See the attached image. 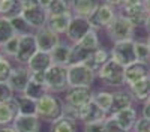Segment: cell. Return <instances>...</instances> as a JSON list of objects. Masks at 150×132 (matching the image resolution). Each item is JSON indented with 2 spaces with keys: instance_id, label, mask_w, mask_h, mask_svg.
<instances>
[{
  "instance_id": "6da1fadb",
  "label": "cell",
  "mask_w": 150,
  "mask_h": 132,
  "mask_svg": "<svg viewBox=\"0 0 150 132\" xmlns=\"http://www.w3.org/2000/svg\"><path fill=\"white\" fill-rule=\"evenodd\" d=\"M65 110V101H62L56 93L48 92L39 101H36V116L42 122L53 123L60 117H63Z\"/></svg>"
},
{
  "instance_id": "7a4b0ae2",
  "label": "cell",
  "mask_w": 150,
  "mask_h": 132,
  "mask_svg": "<svg viewBox=\"0 0 150 132\" xmlns=\"http://www.w3.org/2000/svg\"><path fill=\"white\" fill-rule=\"evenodd\" d=\"M96 77L108 87H114V89L126 87V83H125V66L120 65L112 57L99 68V71L96 72Z\"/></svg>"
},
{
  "instance_id": "3957f363",
  "label": "cell",
  "mask_w": 150,
  "mask_h": 132,
  "mask_svg": "<svg viewBox=\"0 0 150 132\" xmlns=\"http://www.w3.org/2000/svg\"><path fill=\"white\" fill-rule=\"evenodd\" d=\"M96 80V72L84 63H72L68 66L69 87H92Z\"/></svg>"
},
{
  "instance_id": "277c9868",
  "label": "cell",
  "mask_w": 150,
  "mask_h": 132,
  "mask_svg": "<svg viewBox=\"0 0 150 132\" xmlns=\"http://www.w3.org/2000/svg\"><path fill=\"white\" fill-rule=\"evenodd\" d=\"M45 84L48 87V92L51 93H62L66 92L69 87L68 83V66L62 65H51L45 71Z\"/></svg>"
},
{
  "instance_id": "5b68a950",
  "label": "cell",
  "mask_w": 150,
  "mask_h": 132,
  "mask_svg": "<svg viewBox=\"0 0 150 132\" xmlns=\"http://www.w3.org/2000/svg\"><path fill=\"white\" fill-rule=\"evenodd\" d=\"M23 18L29 23V26L35 30L42 29L47 26L48 21V12L45 8L35 3L33 0H23V11H21Z\"/></svg>"
},
{
  "instance_id": "8992f818",
  "label": "cell",
  "mask_w": 150,
  "mask_h": 132,
  "mask_svg": "<svg viewBox=\"0 0 150 132\" xmlns=\"http://www.w3.org/2000/svg\"><path fill=\"white\" fill-rule=\"evenodd\" d=\"M108 38L114 42H120V41H128V39H135V27L134 24L126 20L123 15L117 14V17L114 18L110 26L105 29Z\"/></svg>"
},
{
  "instance_id": "52a82bcc",
  "label": "cell",
  "mask_w": 150,
  "mask_h": 132,
  "mask_svg": "<svg viewBox=\"0 0 150 132\" xmlns=\"http://www.w3.org/2000/svg\"><path fill=\"white\" fill-rule=\"evenodd\" d=\"M111 57L117 60L120 65L126 68L128 65L137 62V53H135V39H128V41H120L114 42L111 48Z\"/></svg>"
},
{
  "instance_id": "ba28073f",
  "label": "cell",
  "mask_w": 150,
  "mask_h": 132,
  "mask_svg": "<svg viewBox=\"0 0 150 132\" xmlns=\"http://www.w3.org/2000/svg\"><path fill=\"white\" fill-rule=\"evenodd\" d=\"M117 14H119L117 9H114L112 6H110L107 3H101L98 6V9L89 17V23H90L92 29H95V30L107 29L110 24L114 21Z\"/></svg>"
},
{
  "instance_id": "9c48e42d",
  "label": "cell",
  "mask_w": 150,
  "mask_h": 132,
  "mask_svg": "<svg viewBox=\"0 0 150 132\" xmlns=\"http://www.w3.org/2000/svg\"><path fill=\"white\" fill-rule=\"evenodd\" d=\"M38 51V45L35 41V32L27 33V35H21L20 36V47H18V53L15 56V62L18 65H26L30 62V59L36 54Z\"/></svg>"
},
{
  "instance_id": "30bf717a",
  "label": "cell",
  "mask_w": 150,
  "mask_h": 132,
  "mask_svg": "<svg viewBox=\"0 0 150 132\" xmlns=\"http://www.w3.org/2000/svg\"><path fill=\"white\" fill-rule=\"evenodd\" d=\"M90 30H92V26L89 23V18L72 15L69 27L66 30V39L71 44H77L83 39V36H86V33H89Z\"/></svg>"
},
{
  "instance_id": "8fae6325",
  "label": "cell",
  "mask_w": 150,
  "mask_h": 132,
  "mask_svg": "<svg viewBox=\"0 0 150 132\" xmlns=\"http://www.w3.org/2000/svg\"><path fill=\"white\" fill-rule=\"evenodd\" d=\"M35 41L38 45L39 51H45V53H51L54 48L60 44V35H57L56 32H53L50 27H42L35 30Z\"/></svg>"
},
{
  "instance_id": "7c38bea8",
  "label": "cell",
  "mask_w": 150,
  "mask_h": 132,
  "mask_svg": "<svg viewBox=\"0 0 150 132\" xmlns=\"http://www.w3.org/2000/svg\"><path fill=\"white\" fill-rule=\"evenodd\" d=\"M30 78H32L30 69L26 65H18L17 68H12V72L8 78V83L15 93L21 95L24 92V89L27 87Z\"/></svg>"
},
{
  "instance_id": "4fadbf2b",
  "label": "cell",
  "mask_w": 150,
  "mask_h": 132,
  "mask_svg": "<svg viewBox=\"0 0 150 132\" xmlns=\"http://www.w3.org/2000/svg\"><path fill=\"white\" fill-rule=\"evenodd\" d=\"M93 93L92 87H68L65 92V104L81 108L93 99Z\"/></svg>"
},
{
  "instance_id": "5bb4252c",
  "label": "cell",
  "mask_w": 150,
  "mask_h": 132,
  "mask_svg": "<svg viewBox=\"0 0 150 132\" xmlns=\"http://www.w3.org/2000/svg\"><path fill=\"white\" fill-rule=\"evenodd\" d=\"M119 14L123 15L126 20H129L135 29L143 27L146 18L149 15V11L146 9L144 5H123L119 9Z\"/></svg>"
},
{
  "instance_id": "9a60e30c",
  "label": "cell",
  "mask_w": 150,
  "mask_h": 132,
  "mask_svg": "<svg viewBox=\"0 0 150 132\" xmlns=\"http://www.w3.org/2000/svg\"><path fill=\"white\" fill-rule=\"evenodd\" d=\"M110 114L107 111H104L101 107H99L93 99L90 102H87L86 105H83L80 108V120L83 125L87 123H95V122H101V120H105Z\"/></svg>"
},
{
  "instance_id": "2e32d148",
  "label": "cell",
  "mask_w": 150,
  "mask_h": 132,
  "mask_svg": "<svg viewBox=\"0 0 150 132\" xmlns=\"http://www.w3.org/2000/svg\"><path fill=\"white\" fill-rule=\"evenodd\" d=\"M147 77H150V65L146 62L137 60V62L125 68V83H126V86H131V84Z\"/></svg>"
},
{
  "instance_id": "e0dca14e",
  "label": "cell",
  "mask_w": 150,
  "mask_h": 132,
  "mask_svg": "<svg viewBox=\"0 0 150 132\" xmlns=\"http://www.w3.org/2000/svg\"><path fill=\"white\" fill-rule=\"evenodd\" d=\"M18 114H20V107H18L17 96L0 104V126L12 125Z\"/></svg>"
},
{
  "instance_id": "ac0fdd59",
  "label": "cell",
  "mask_w": 150,
  "mask_h": 132,
  "mask_svg": "<svg viewBox=\"0 0 150 132\" xmlns=\"http://www.w3.org/2000/svg\"><path fill=\"white\" fill-rule=\"evenodd\" d=\"M12 126L17 132H39L41 129V119L38 116H24L18 114L14 120Z\"/></svg>"
},
{
  "instance_id": "d6986e66",
  "label": "cell",
  "mask_w": 150,
  "mask_h": 132,
  "mask_svg": "<svg viewBox=\"0 0 150 132\" xmlns=\"http://www.w3.org/2000/svg\"><path fill=\"white\" fill-rule=\"evenodd\" d=\"M110 116L114 119L123 129H126L129 132H132V128H134V125L137 122V119H138V113H137V110L134 107L123 108V110L116 111V113H112Z\"/></svg>"
},
{
  "instance_id": "ffe728a7",
  "label": "cell",
  "mask_w": 150,
  "mask_h": 132,
  "mask_svg": "<svg viewBox=\"0 0 150 132\" xmlns=\"http://www.w3.org/2000/svg\"><path fill=\"white\" fill-rule=\"evenodd\" d=\"M134 98L131 92L128 90V87H120V89H116L112 92V105H111V113H116V111H120L123 108H128V107H132L134 104Z\"/></svg>"
},
{
  "instance_id": "44dd1931",
  "label": "cell",
  "mask_w": 150,
  "mask_h": 132,
  "mask_svg": "<svg viewBox=\"0 0 150 132\" xmlns=\"http://www.w3.org/2000/svg\"><path fill=\"white\" fill-rule=\"evenodd\" d=\"M71 2V12L72 15L86 17L89 18L101 5L99 0H69Z\"/></svg>"
},
{
  "instance_id": "7402d4cb",
  "label": "cell",
  "mask_w": 150,
  "mask_h": 132,
  "mask_svg": "<svg viewBox=\"0 0 150 132\" xmlns=\"http://www.w3.org/2000/svg\"><path fill=\"white\" fill-rule=\"evenodd\" d=\"M128 90L131 92L132 98L135 102H146L150 99V77L143 78L140 81H137L131 86H126Z\"/></svg>"
},
{
  "instance_id": "603a6c76",
  "label": "cell",
  "mask_w": 150,
  "mask_h": 132,
  "mask_svg": "<svg viewBox=\"0 0 150 132\" xmlns=\"http://www.w3.org/2000/svg\"><path fill=\"white\" fill-rule=\"evenodd\" d=\"M71 20H72V12H66V14H62V15H48L47 27H50L60 36L66 35Z\"/></svg>"
},
{
  "instance_id": "cb8c5ba5",
  "label": "cell",
  "mask_w": 150,
  "mask_h": 132,
  "mask_svg": "<svg viewBox=\"0 0 150 132\" xmlns=\"http://www.w3.org/2000/svg\"><path fill=\"white\" fill-rule=\"evenodd\" d=\"M110 59H111V51L108 50V48L99 45V47L96 48V50H93V51H92L90 57L87 59V62H86L84 65H87L90 69H93L95 72H98V71H99V68H101L104 63H107Z\"/></svg>"
},
{
  "instance_id": "d4e9b609",
  "label": "cell",
  "mask_w": 150,
  "mask_h": 132,
  "mask_svg": "<svg viewBox=\"0 0 150 132\" xmlns=\"http://www.w3.org/2000/svg\"><path fill=\"white\" fill-rule=\"evenodd\" d=\"M71 50H72V44L62 42L50 53L51 60L54 65H62V66H69L71 65Z\"/></svg>"
},
{
  "instance_id": "484cf974",
  "label": "cell",
  "mask_w": 150,
  "mask_h": 132,
  "mask_svg": "<svg viewBox=\"0 0 150 132\" xmlns=\"http://www.w3.org/2000/svg\"><path fill=\"white\" fill-rule=\"evenodd\" d=\"M51 65H53V60H51L50 53L38 50L36 54L30 59V62L27 63V68L30 69V72H45Z\"/></svg>"
},
{
  "instance_id": "4316f807",
  "label": "cell",
  "mask_w": 150,
  "mask_h": 132,
  "mask_svg": "<svg viewBox=\"0 0 150 132\" xmlns=\"http://www.w3.org/2000/svg\"><path fill=\"white\" fill-rule=\"evenodd\" d=\"M23 11V0H0V15L12 18Z\"/></svg>"
},
{
  "instance_id": "83f0119b",
  "label": "cell",
  "mask_w": 150,
  "mask_h": 132,
  "mask_svg": "<svg viewBox=\"0 0 150 132\" xmlns=\"http://www.w3.org/2000/svg\"><path fill=\"white\" fill-rule=\"evenodd\" d=\"M48 93V87L45 86V84H39V83H36L30 78L29 84H27V87L24 89V92L21 95H24L26 98L29 99H33V101H39L42 96H45Z\"/></svg>"
},
{
  "instance_id": "f1b7e54d",
  "label": "cell",
  "mask_w": 150,
  "mask_h": 132,
  "mask_svg": "<svg viewBox=\"0 0 150 132\" xmlns=\"http://www.w3.org/2000/svg\"><path fill=\"white\" fill-rule=\"evenodd\" d=\"M77 123L75 120L68 119V117H60L59 120L51 123L50 132H77Z\"/></svg>"
},
{
  "instance_id": "f546056e",
  "label": "cell",
  "mask_w": 150,
  "mask_h": 132,
  "mask_svg": "<svg viewBox=\"0 0 150 132\" xmlns=\"http://www.w3.org/2000/svg\"><path fill=\"white\" fill-rule=\"evenodd\" d=\"M93 101L102 108L108 114L111 113V105H112V92L110 90H98L93 93Z\"/></svg>"
},
{
  "instance_id": "4dcf8cb0",
  "label": "cell",
  "mask_w": 150,
  "mask_h": 132,
  "mask_svg": "<svg viewBox=\"0 0 150 132\" xmlns=\"http://www.w3.org/2000/svg\"><path fill=\"white\" fill-rule=\"evenodd\" d=\"M15 30L12 26V21L8 17H2L0 15V47L5 42H8L12 36H15Z\"/></svg>"
},
{
  "instance_id": "1f68e13d",
  "label": "cell",
  "mask_w": 150,
  "mask_h": 132,
  "mask_svg": "<svg viewBox=\"0 0 150 132\" xmlns=\"http://www.w3.org/2000/svg\"><path fill=\"white\" fill-rule=\"evenodd\" d=\"M48 15H62L71 12V2L69 0H51V3L47 8Z\"/></svg>"
},
{
  "instance_id": "d6a6232c",
  "label": "cell",
  "mask_w": 150,
  "mask_h": 132,
  "mask_svg": "<svg viewBox=\"0 0 150 132\" xmlns=\"http://www.w3.org/2000/svg\"><path fill=\"white\" fill-rule=\"evenodd\" d=\"M92 51L86 50L78 44H72V50H71V65L72 63H86L87 59L90 57Z\"/></svg>"
},
{
  "instance_id": "836d02e7",
  "label": "cell",
  "mask_w": 150,
  "mask_h": 132,
  "mask_svg": "<svg viewBox=\"0 0 150 132\" xmlns=\"http://www.w3.org/2000/svg\"><path fill=\"white\" fill-rule=\"evenodd\" d=\"M18 107H20V114L24 116H36V101L26 98L24 95L17 96Z\"/></svg>"
},
{
  "instance_id": "e575fe53",
  "label": "cell",
  "mask_w": 150,
  "mask_h": 132,
  "mask_svg": "<svg viewBox=\"0 0 150 132\" xmlns=\"http://www.w3.org/2000/svg\"><path fill=\"white\" fill-rule=\"evenodd\" d=\"M78 45H81L83 48H86V50H96V48L101 45V42H99V36H98V32L95 29H92L89 33H86V36H83V39L80 42H77Z\"/></svg>"
},
{
  "instance_id": "d590c367",
  "label": "cell",
  "mask_w": 150,
  "mask_h": 132,
  "mask_svg": "<svg viewBox=\"0 0 150 132\" xmlns=\"http://www.w3.org/2000/svg\"><path fill=\"white\" fill-rule=\"evenodd\" d=\"M18 47H20V35H15V36H12L8 42H5L0 47V50L3 51V54L8 59H15V56L18 53Z\"/></svg>"
},
{
  "instance_id": "8d00e7d4",
  "label": "cell",
  "mask_w": 150,
  "mask_h": 132,
  "mask_svg": "<svg viewBox=\"0 0 150 132\" xmlns=\"http://www.w3.org/2000/svg\"><path fill=\"white\" fill-rule=\"evenodd\" d=\"M12 21V26H14V30L17 35H27V33H33V29L29 26V23L23 18V15H15V17H12L11 18Z\"/></svg>"
},
{
  "instance_id": "74e56055",
  "label": "cell",
  "mask_w": 150,
  "mask_h": 132,
  "mask_svg": "<svg viewBox=\"0 0 150 132\" xmlns=\"http://www.w3.org/2000/svg\"><path fill=\"white\" fill-rule=\"evenodd\" d=\"M135 53H137V60L146 62L150 65V47L147 45L146 41H137L135 39Z\"/></svg>"
},
{
  "instance_id": "f35d334b",
  "label": "cell",
  "mask_w": 150,
  "mask_h": 132,
  "mask_svg": "<svg viewBox=\"0 0 150 132\" xmlns=\"http://www.w3.org/2000/svg\"><path fill=\"white\" fill-rule=\"evenodd\" d=\"M12 98H15V92L12 90L8 81H0V104H3Z\"/></svg>"
},
{
  "instance_id": "ab89813d",
  "label": "cell",
  "mask_w": 150,
  "mask_h": 132,
  "mask_svg": "<svg viewBox=\"0 0 150 132\" xmlns=\"http://www.w3.org/2000/svg\"><path fill=\"white\" fill-rule=\"evenodd\" d=\"M12 72V65L9 62V59L5 57L0 60V81H8L9 75Z\"/></svg>"
},
{
  "instance_id": "60d3db41",
  "label": "cell",
  "mask_w": 150,
  "mask_h": 132,
  "mask_svg": "<svg viewBox=\"0 0 150 132\" xmlns=\"http://www.w3.org/2000/svg\"><path fill=\"white\" fill-rule=\"evenodd\" d=\"M132 132H150V120L140 116L132 128Z\"/></svg>"
},
{
  "instance_id": "b9f144b4",
  "label": "cell",
  "mask_w": 150,
  "mask_h": 132,
  "mask_svg": "<svg viewBox=\"0 0 150 132\" xmlns=\"http://www.w3.org/2000/svg\"><path fill=\"white\" fill-rule=\"evenodd\" d=\"M105 129H107V132H129L126 129H123L111 116H108L105 120Z\"/></svg>"
},
{
  "instance_id": "7bdbcfd3",
  "label": "cell",
  "mask_w": 150,
  "mask_h": 132,
  "mask_svg": "<svg viewBox=\"0 0 150 132\" xmlns=\"http://www.w3.org/2000/svg\"><path fill=\"white\" fill-rule=\"evenodd\" d=\"M63 116H65V117H68V119L75 120V122H78V120H80V108L72 107V105H69V104H65Z\"/></svg>"
},
{
  "instance_id": "ee69618b",
  "label": "cell",
  "mask_w": 150,
  "mask_h": 132,
  "mask_svg": "<svg viewBox=\"0 0 150 132\" xmlns=\"http://www.w3.org/2000/svg\"><path fill=\"white\" fill-rule=\"evenodd\" d=\"M105 120L84 125V132H107V129H105Z\"/></svg>"
},
{
  "instance_id": "f6af8a7d",
  "label": "cell",
  "mask_w": 150,
  "mask_h": 132,
  "mask_svg": "<svg viewBox=\"0 0 150 132\" xmlns=\"http://www.w3.org/2000/svg\"><path fill=\"white\" fill-rule=\"evenodd\" d=\"M32 80L39 84H45V72H32Z\"/></svg>"
},
{
  "instance_id": "bcb514c9",
  "label": "cell",
  "mask_w": 150,
  "mask_h": 132,
  "mask_svg": "<svg viewBox=\"0 0 150 132\" xmlns=\"http://www.w3.org/2000/svg\"><path fill=\"white\" fill-rule=\"evenodd\" d=\"M104 3H107V5H110V6H112L114 9L119 11L125 5V0H104Z\"/></svg>"
},
{
  "instance_id": "7dc6e473",
  "label": "cell",
  "mask_w": 150,
  "mask_h": 132,
  "mask_svg": "<svg viewBox=\"0 0 150 132\" xmlns=\"http://www.w3.org/2000/svg\"><path fill=\"white\" fill-rule=\"evenodd\" d=\"M141 116L150 120V99H149V101H146V102L143 104V108H141Z\"/></svg>"
},
{
  "instance_id": "c3c4849f",
  "label": "cell",
  "mask_w": 150,
  "mask_h": 132,
  "mask_svg": "<svg viewBox=\"0 0 150 132\" xmlns=\"http://www.w3.org/2000/svg\"><path fill=\"white\" fill-rule=\"evenodd\" d=\"M143 29L146 30V33H147V35H150V12H149V15H147V18H146V23H144Z\"/></svg>"
},
{
  "instance_id": "681fc988",
  "label": "cell",
  "mask_w": 150,
  "mask_h": 132,
  "mask_svg": "<svg viewBox=\"0 0 150 132\" xmlns=\"http://www.w3.org/2000/svg\"><path fill=\"white\" fill-rule=\"evenodd\" d=\"M0 132H17V131L12 125H8V126H0Z\"/></svg>"
},
{
  "instance_id": "f907efd6",
  "label": "cell",
  "mask_w": 150,
  "mask_h": 132,
  "mask_svg": "<svg viewBox=\"0 0 150 132\" xmlns=\"http://www.w3.org/2000/svg\"><path fill=\"white\" fill-rule=\"evenodd\" d=\"M146 0H125V5H144Z\"/></svg>"
},
{
  "instance_id": "816d5d0a",
  "label": "cell",
  "mask_w": 150,
  "mask_h": 132,
  "mask_svg": "<svg viewBox=\"0 0 150 132\" xmlns=\"http://www.w3.org/2000/svg\"><path fill=\"white\" fill-rule=\"evenodd\" d=\"M144 6H146V9L150 12V0H146V2H144Z\"/></svg>"
},
{
  "instance_id": "f5cc1de1",
  "label": "cell",
  "mask_w": 150,
  "mask_h": 132,
  "mask_svg": "<svg viewBox=\"0 0 150 132\" xmlns=\"http://www.w3.org/2000/svg\"><path fill=\"white\" fill-rule=\"evenodd\" d=\"M146 42H147V45L150 47V35H147V38H146Z\"/></svg>"
},
{
  "instance_id": "db71d44e",
  "label": "cell",
  "mask_w": 150,
  "mask_h": 132,
  "mask_svg": "<svg viewBox=\"0 0 150 132\" xmlns=\"http://www.w3.org/2000/svg\"><path fill=\"white\" fill-rule=\"evenodd\" d=\"M5 57H6V56L3 54V51H2V50H0V60H2V59H5Z\"/></svg>"
}]
</instances>
